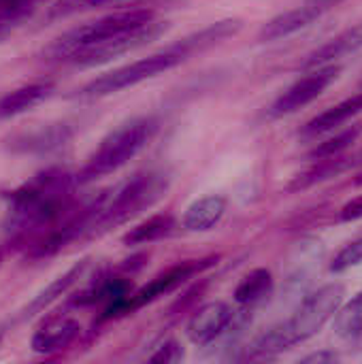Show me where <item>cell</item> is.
I'll return each instance as SVG.
<instances>
[{
  "label": "cell",
  "instance_id": "6da1fadb",
  "mask_svg": "<svg viewBox=\"0 0 362 364\" xmlns=\"http://www.w3.org/2000/svg\"><path fill=\"white\" fill-rule=\"evenodd\" d=\"M73 183L77 181L68 171L47 168L9 192V211L13 213V224L17 226L13 243L62 220L75 207L70 198Z\"/></svg>",
  "mask_w": 362,
  "mask_h": 364
},
{
  "label": "cell",
  "instance_id": "7a4b0ae2",
  "mask_svg": "<svg viewBox=\"0 0 362 364\" xmlns=\"http://www.w3.org/2000/svg\"><path fill=\"white\" fill-rule=\"evenodd\" d=\"M344 301H346V288L341 284H326L318 288L301 303V307L292 314V318L260 335L252 343L247 358L250 360L273 358L299 343H305L335 318Z\"/></svg>",
  "mask_w": 362,
  "mask_h": 364
},
{
  "label": "cell",
  "instance_id": "3957f363",
  "mask_svg": "<svg viewBox=\"0 0 362 364\" xmlns=\"http://www.w3.org/2000/svg\"><path fill=\"white\" fill-rule=\"evenodd\" d=\"M156 130H158V122L154 117H137L122 124L100 141L96 151L75 175V181L83 186L119 171L151 141Z\"/></svg>",
  "mask_w": 362,
  "mask_h": 364
},
{
  "label": "cell",
  "instance_id": "277c9868",
  "mask_svg": "<svg viewBox=\"0 0 362 364\" xmlns=\"http://www.w3.org/2000/svg\"><path fill=\"white\" fill-rule=\"evenodd\" d=\"M156 19V13L151 9H124L111 15H105L100 19L81 23L68 32H64L62 36H58L49 47H47V55L51 60H68L73 53L92 47L96 43H102L111 36L124 34L128 30H137L149 21Z\"/></svg>",
  "mask_w": 362,
  "mask_h": 364
},
{
  "label": "cell",
  "instance_id": "5b68a950",
  "mask_svg": "<svg viewBox=\"0 0 362 364\" xmlns=\"http://www.w3.org/2000/svg\"><path fill=\"white\" fill-rule=\"evenodd\" d=\"M186 60V55L173 45L164 51L151 53L147 58H141L137 62L124 64L119 68H113L96 79H92L90 83H85L75 96L81 100H96V98H105L111 94H117L122 90L134 87L147 79H154L171 68H175L177 64H181Z\"/></svg>",
  "mask_w": 362,
  "mask_h": 364
},
{
  "label": "cell",
  "instance_id": "8992f818",
  "mask_svg": "<svg viewBox=\"0 0 362 364\" xmlns=\"http://www.w3.org/2000/svg\"><path fill=\"white\" fill-rule=\"evenodd\" d=\"M220 260V256H205V258H194V260H183L177 262L173 267H169L166 271L158 273L149 284H145L143 288L130 292L128 296H124L122 301H115L111 305H107L102 320H115V318H124L128 314H134L137 309L162 299L164 294L175 292L177 288H181L186 282L203 275L205 271H209L211 267H215Z\"/></svg>",
  "mask_w": 362,
  "mask_h": 364
},
{
  "label": "cell",
  "instance_id": "52a82bcc",
  "mask_svg": "<svg viewBox=\"0 0 362 364\" xmlns=\"http://www.w3.org/2000/svg\"><path fill=\"white\" fill-rule=\"evenodd\" d=\"M164 192L166 179L160 173H143L132 177L124 188H119V192L111 200L107 198L90 235H102L113 226L128 222L130 218L151 207L158 198H162Z\"/></svg>",
  "mask_w": 362,
  "mask_h": 364
},
{
  "label": "cell",
  "instance_id": "ba28073f",
  "mask_svg": "<svg viewBox=\"0 0 362 364\" xmlns=\"http://www.w3.org/2000/svg\"><path fill=\"white\" fill-rule=\"evenodd\" d=\"M162 30H166V23L162 21H149L137 30H128L124 34L111 36L102 43H96L92 47H85L77 53H73L66 62L75 64V66H96V64H105L122 53L134 51L147 43H151L154 38H158L162 34Z\"/></svg>",
  "mask_w": 362,
  "mask_h": 364
},
{
  "label": "cell",
  "instance_id": "9c48e42d",
  "mask_svg": "<svg viewBox=\"0 0 362 364\" xmlns=\"http://www.w3.org/2000/svg\"><path fill=\"white\" fill-rule=\"evenodd\" d=\"M339 73H341L339 64H329V66L312 68V73H307L305 77L294 81L288 90H284L277 96V100L269 109L271 117H284V115L297 113L299 109L307 107L309 102H314L339 77Z\"/></svg>",
  "mask_w": 362,
  "mask_h": 364
},
{
  "label": "cell",
  "instance_id": "30bf717a",
  "mask_svg": "<svg viewBox=\"0 0 362 364\" xmlns=\"http://www.w3.org/2000/svg\"><path fill=\"white\" fill-rule=\"evenodd\" d=\"M235 320V309L226 303H207L201 309L194 311V316L188 322V339L194 346H209L215 339H220L228 326Z\"/></svg>",
  "mask_w": 362,
  "mask_h": 364
},
{
  "label": "cell",
  "instance_id": "8fae6325",
  "mask_svg": "<svg viewBox=\"0 0 362 364\" xmlns=\"http://www.w3.org/2000/svg\"><path fill=\"white\" fill-rule=\"evenodd\" d=\"M326 9H331L329 4H324L322 0H309L307 4L303 6H297V9H290L273 19H269L260 32H258V41L262 43H271V41H280V38H286L303 28H307L309 23H314Z\"/></svg>",
  "mask_w": 362,
  "mask_h": 364
},
{
  "label": "cell",
  "instance_id": "7c38bea8",
  "mask_svg": "<svg viewBox=\"0 0 362 364\" xmlns=\"http://www.w3.org/2000/svg\"><path fill=\"white\" fill-rule=\"evenodd\" d=\"M79 331H81V326L77 320L55 314V316H49L47 320H43V324L32 335L30 346L36 354H55V352H62L68 346H73L75 339L79 337Z\"/></svg>",
  "mask_w": 362,
  "mask_h": 364
},
{
  "label": "cell",
  "instance_id": "4fadbf2b",
  "mask_svg": "<svg viewBox=\"0 0 362 364\" xmlns=\"http://www.w3.org/2000/svg\"><path fill=\"white\" fill-rule=\"evenodd\" d=\"M362 47V23H356L344 32H339L337 36H333L331 41H326L322 47H318L316 51H312L305 60H303V68H320V66H329L335 64L337 60L358 51Z\"/></svg>",
  "mask_w": 362,
  "mask_h": 364
},
{
  "label": "cell",
  "instance_id": "5bb4252c",
  "mask_svg": "<svg viewBox=\"0 0 362 364\" xmlns=\"http://www.w3.org/2000/svg\"><path fill=\"white\" fill-rule=\"evenodd\" d=\"M130 292H132V282L128 275H107L94 282L92 286H87L85 290H81L70 303L77 307H94L100 303L111 305L115 301H122Z\"/></svg>",
  "mask_w": 362,
  "mask_h": 364
},
{
  "label": "cell",
  "instance_id": "9a60e30c",
  "mask_svg": "<svg viewBox=\"0 0 362 364\" xmlns=\"http://www.w3.org/2000/svg\"><path fill=\"white\" fill-rule=\"evenodd\" d=\"M241 26H243V21L237 19V17H233V19H222V21H215V23H211V26H207V28H203V30H198V32H194V34H190V36H186V38H181L175 47H177L186 58H190L192 53L207 51V49H211V47L224 43L226 38L235 36V34L241 30Z\"/></svg>",
  "mask_w": 362,
  "mask_h": 364
},
{
  "label": "cell",
  "instance_id": "2e32d148",
  "mask_svg": "<svg viewBox=\"0 0 362 364\" xmlns=\"http://www.w3.org/2000/svg\"><path fill=\"white\" fill-rule=\"evenodd\" d=\"M226 198L220 194H209L194 200L183 213V228L190 232H207L215 228L226 215Z\"/></svg>",
  "mask_w": 362,
  "mask_h": 364
},
{
  "label": "cell",
  "instance_id": "e0dca14e",
  "mask_svg": "<svg viewBox=\"0 0 362 364\" xmlns=\"http://www.w3.org/2000/svg\"><path fill=\"white\" fill-rule=\"evenodd\" d=\"M51 92H53L51 81H36V83L21 85L13 92H6L0 98V119L15 117V115H21L26 111L34 109L45 98H49Z\"/></svg>",
  "mask_w": 362,
  "mask_h": 364
},
{
  "label": "cell",
  "instance_id": "ac0fdd59",
  "mask_svg": "<svg viewBox=\"0 0 362 364\" xmlns=\"http://www.w3.org/2000/svg\"><path fill=\"white\" fill-rule=\"evenodd\" d=\"M362 111V94H356L352 98H346L341 102H337L335 107L322 111L320 115H316L314 119H309L301 134L303 136H320V134H326L339 126H344L346 122H350L354 115H358Z\"/></svg>",
  "mask_w": 362,
  "mask_h": 364
},
{
  "label": "cell",
  "instance_id": "d6986e66",
  "mask_svg": "<svg viewBox=\"0 0 362 364\" xmlns=\"http://www.w3.org/2000/svg\"><path fill=\"white\" fill-rule=\"evenodd\" d=\"M90 267V260L85 258V260H81V262H77L75 267H70L64 275H60V277H55L43 292H38L32 301H30V305L21 311V320H26V318H32V316H36V314H41V311H45L53 301H58L60 296H64L79 279H81V275L85 273V269Z\"/></svg>",
  "mask_w": 362,
  "mask_h": 364
},
{
  "label": "cell",
  "instance_id": "ffe728a7",
  "mask_svg": "<svg viewBox=\"0 0 362 364\" xmlns=\"http://www.w3.org/2000/svg\"><path fill=\"white\" fill-rule=\"evenodd\" d=\"M175 228V218L171 213H156L147 220L139 222L137 226L128 228L122 237L124 245H147L154 241H160L162 237L171 235Z\"/></svg>",
  "mask_w": 362,
  "mask_h": 364
},
{
  "label": "cell",
  "instance_id": "44dd1931",
  "mask_svg": "<svg viewBox=\"0 0 362 364\" xmlns=\"http://www.w3.org/2000/svg\"><path fill=\"white\" fill-rule=\"evenodd\" d=\"M273 286H275V279L269 269H254L237 284L233 296L239 305L252 307V305L262 303L273 292Z\"/></svg>",
  "mask_w": 362,
  "mask_h": 364
},
{
  "label": "cell",
  "instance_id": "7402d4cb",
  "mask_svg": "<svg viewBox=\"0 0 362 364\" xmlns=\"http://www.w3.org/2000/svg\"><path fill=\"white\" fill-rule=\"evenodd\" d=\"M73 136V130L66 124H55V126H41L28 134H21L13 147L23 149V151H49L60 145H66V141Z\"/></svg>",
  "mask_w": 362,
  "mask_h": 364
},
{
  "label": "cell",
  "instance_id": "603a6c76",
  "mask_svg": "<svg viewBox=\"0 0 362 364\" xmlns=\"http://www.w3.org/2000/svg\"><path fill=\"white\" fill-rule=\"evenodd\" d=\"M335 331L344 339L362 343V290L350 303L339 307L335 314Z\"/></svg>",
  "mask_w": 362,
  "mask_h": 364
},
{
  "label": "cell",
  "instance_id": "cb8c5ba5",
  "mask_svg": "<svg viewBox=\"0 0 362 364\" xmlns=\"http://www.w3.org/2000/svg\"><path fill=\"white\" fill-rule=\"evenodd\" d=\"M352 164L350 158H344V156H333V158H324V160H318V164L314 168H309L307 173L299 175L292 183H290V190H305V188H312L324 179H331L339 173H344L348 166Z\"/></svg>",
  "mask_w": 362,
  "mask_h": 364
},
{
  "label": "cell",
  "instance_id": "d4e9b609",
  "mask_svg": "<svg viewBox=\"0 0 362 364\" xmlns=\"http://www.w3.org/2000/svg\"><path fill=\"white\" fill-rule=\"evenodd\" d=\"M362 134V124H354V126H350V128H346V130H341L339 134H335V136H331V139H326V141H322L320 145H316L314 149H312V158L314 160H324V158H333V156H341L358 136Z\"/></svg>",
  "mask_w": 362,
  "mask_h": 364
},
{
  "label": "cell",
  "instance_id": "484cf974",
  "mask_svg": "<svg viewBox=\"0 0 362 364\" xmlns=\"http://www.w3.org/2000/svg\"><path fill=\"white\" fill-rule=\"evenodd\" d=\"M113 2H117V0H58V2H53V4L47 9L45 19H47V21L66 19V17H70V15L85 13V11H92V9H102V6L113 4Z\"/></svg>",
  "mask_w": 362,
  "mask_h": 364
},
{
  "label": "cell",
  "instance_id": "4316f807",
  "mask_svg": "<svg viewBox=\"0 0 362 364\" xmlns=\"http://www.w3.org/2000/svg\"><path fill=\"white\" fill-rule=\"evenodd\" d=\"M358 264H362V237L346 243L335 254V258L331 260V271L333 273H344V271H350V269H354Z\"/></svg>",
  "mask_w": 362,
  "mask_h": 364
},
{
  "label": "cell",
  "instance_id": "83f0119b",
  "mask_svg": "<svg viewBox=\"0 0 362 364\" xmlns=\"http://www.w3.org/2000/svg\"><path fill=\"white\" fill-rule=\"evenodd\" d=\"M181 358H183V350H181V346H179L177 341H166L164 346H160V348H158V352H156V354H151V356H149V360H151V363H164V364L179 363Z\"/></svg>",
  "mask_w": 362,
  "mask_h": 364
},
{
  "label": "cell",
  "instance_id": "f1b7e54d",
  "mask_svg": "<svg viewBox=\"0 0 362 364\" xmlns=\"http://www.w3.org/2000/svg\"><path fill=\"white\" fill-rule=\"evenodd\" d=\"M362 218V196L352 198L350 203H346L339 211V220L341 222H354V220H361Z\"/></svg>",
  "mask_w": 362,
  "mask_h": 364
},
{
  "label": "cell",
  "instance_id": "f546056e",
  "mask_svg": "<svg viewBox=\"0 0 362 364\" xmlns=\"http://www.w3.org/2000/svg\"><path fill=\"white\" fill-rule=\"evenodd\" d=\"M337 360V354L335 352H316V354H309V356H305L301 363H318V364H322V363H335Z\"/></svg>",
  "mask_w": 362,
  "mask_h": 364
},
{
  "label": "cell",
  "instance_id": "4dcf8cb0",
  "mask_svg": "<svg viewBox=\"0 0 362 364\" xmlns=\"http://www.w3.org/2000/svg\"><path fill=\"white\" fill-rule=\"evenodd\" d=\"M354 183H356V186H362V173H358V175H356V179H354Z\"/></svg>",
  "mask_w": 362,
  "mask_h": 364
},
{
  "label": "cell",
  "instance_id": "1f68e13d",
  "mask_svg": "<svg viewBox=\"0 0 362 364\" xmlns=\"http://www.w3.org/2000/svg\"><path fill=\"white\" fill-rule=\"evenodd\" d=\"M2 256H4V252L0 250V264H2Z\"/></svg>",
  "mask_w": 362,
  "mask_h": 364
}]
</instances>
